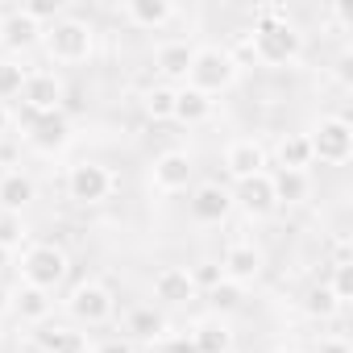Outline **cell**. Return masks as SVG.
<instances>
[{
	"mask_svg": "<svg viewBox=\"0 0 353 353\" xmlns=\"http://www.w3.org/2000/svg\"><path fill=\"white\" fill-rule=\"evenodd\" d=\"M92 353H137V345L129 336H104V341L92 345Z\"/></svg>",
	"mask_w": 353,
	"mask_h": 353,
	"instance_id": "e575fe53",
	"label": "cell"
},
{
	"mask_svg": "<svg viewBox=\"0 0 353 353\" xmlns=\"http://www.w3.org/2000/svg\"><path fill=\"white\" fill-rule=\"evenodd\" d=\"M192 279H196V287H200V291H208V287H216L225 274H221V266H216V262H200V270H192Z\"/></svg>",
	"mask_w": 353,
	"mask_h": 353,
	"instance_id": "836d02e7",
	"label": "cell"
},
{
	"mask_svg": "<svg viewBox=\"0 0 353 353\" xmlns=\"http://www.w3.org/2000/svg\"><path fill=\"white\" fill-rule=\"evenodd\" d=\"M63 100H67V83L59 71L50 67H38L26 75V88H21V108L34 112V117H46V112H63Z\"/></svg>",
	"mask_w": 353,
	"mask_h": 353,
	"instance_id": "30bf717a",
	"label": "cell"
},
{
	"mask_svg": "<svg viewBox=\"0 0 353 353\" xmlns=\"http://www.w3.org/2000/svg\"><path fill=\"white\" fill-rule=\"evenodd\" d=\"M200 299V287L188 266H162L154 274V303L158 307H192Z\"/></svg>",
	"mask_w": 353,
	"mask_h": 353,
	"instance_id": "5bb4252c",
	"label": "cell"
},
{
	"mask_svg": "<svg viewBox=\"0 0 353 353\" xmlns=\"http://www.w3.org/2000/svg\"><path fill=\"white\" fill-rule=\"evenodd\" d=\"M245 46L262 67H295L303 59V50H307V38L299 34V26L287 17L283 5H262L254 13Z\"/></svg>",
	"mask_w": 353,
	"mask_h": 353,
	"instance_id": "6da1fadb",
	"label": "cell"
},
{
	"mask_svg": "<svg viewBox=\"0 0 353 353\" xmlns=\"http://www.w3.org/2000/svg\"><path fill=\"white\" fill-rule=\"evenodd\" d=\"M307 145L320 166H345L353 158V125L345 117H320L307 129Z\"/></svg>",
	"mask_w": 353,
	"mask_h": 353,
	"instance_id": "52a82bcc",
	"label": "cell"
},
{
	"mask_svg": "<svg viewBox=\"0 0 353 353\" xmlns=\"http://www.w3.org/2000/svg\"><path fill=\"white\" fill-rule=\"evenodd\" d=\"M63 312L71 316L75 328H100V324H108V320L117 316V295H112L108 283L83 279V283H75V287L67 291Z\"/></svg>",
	"mask_w": 353,
	"mask_h": 353,
	"instance_id": "5b68a950",
	"label": "cell"
},
{
	"mask_svg": "<svg viewBox=\"0 0 353 353\" xmlns=\"http://www.w3.org/2000/svg\"><path fill=\"white\" fill-rule=\"evenodd\" d=\"M274 353H299V349H287V345H283V349H274Z\"/></svg>",
	"mask_w": 353,
	"mask_h": 353,
	"instance_id": "ab89813d",
	"label": "cell"
},
{
	"mask_svg": "<svg viewBox=\"0 0 353 353\" xmlns=\"http://www.w3.org/2000/svg\"><path fill=\"white\" fill-rule=\"evenodd\" d=\"M0 341H5V328H0Z\"/></svg>",
	"mask_w": 353,
	"mask_h": 353,
	"instance_id": "60d3db41",
	"label": "cell"
},
{
	"mask_svg": "<svg viewBox=\"0 0 353 353\" xmlns=\"http://www.w3.org/2000/svg\"><path fill=\"white\" fill-rule=\"evenodd\" d=\"M341 312V299L328 291V283H316L307 295H303V316L307 320H332Z\"/></svg>",
	"mask_w": 353,
	"mask_h": 353,
	"instance_id": "f546056e",
	"label": "cell"
},
{
	"mask_svg": "<svg viewBox=\"0 0 353 353\" xmlns=\"http://www.w3.org/2000/svg\"><path fill=\"white\" fill-rule=\"evenodd\" d=\"M34 349L38 353H92L88 336L75 324H38L34 328Z\"/></svg>",
	"mask_w": 353,
	"mask_h": 353,
	"instance_id": "d6986e66",
	"label": "cell"
},
{
	"mask_svg": "<svg viewBox=\"0 0 353 353\" xmlns=\"http://www.w3.org/2000/svg\"><path fill=\"white\" fill-rule=\"evenodd\" d=\"M71 137H75V129H71V121H67V112H46V117H34V112H26V125H21V141L30 145V150H38V154H63L67 145H71Z\"/></svg>",
	"mask_w": 353,
	"mask_h": 353,
	"instance_id": "9c48e42d",
	"label": "cell"
},
{
	"mask_svg": "<svg viewBox=\"0 0 353 353\" xmlns=\"http://www.w3.org/2000/svg\"><path fill=\"white\" fill-rule=\"evenodd\" d=\"M13 312L26 320V324H46L50 316H54V295L50 291H42V287H30V283H21V287H13Z\"/></svg>",
	"mask_w": 353,
	"mask_h": 353,
	"instance_id": "7402d4cb",
	"label": "cell"
},
{
	"mask_svg": "<svg viewBox=\"0 0 353 353\" xmlns=\"http://www.w3.org/2000/svg\"><path fill=\"white\" fill-rule=\"evenodd\" d=\"M150 188L158 196H179V192L196 188V158L188 150H162L150 162Z\"/></svg>",
	"mask_w": 353,
	"mask_h": 353,
	"instance_id": "ba28073f",
	"label": "cell"
},
{
	"mask_svg": "<svg viewBox=\"0 0 353 353\" xmlns=\"http://www.w3.org/2000/svg\"><path fill=\"white\" fill-rule=\"evenodd\" d=\"M21 13L46 30L50 21H59V17H63V5H59V0H30V5H21Z\"/></svg>",
	"mask_w": 353,
	"mask_h": 353,
	"instance_id": "d6a6232c",
	"label": "cell"
},
{
	"mask_svg": "<svg viewBox=\"0 0 353 353\" xmlns=\"http://www.w3.org/2000/svg\"><path fill=\"white\" fill-rule=\"evenodd\" d=\"M26 75H30V67H26L21 59H9V54H0V104H9V100H21Z\"/></svg>",
	"mask_w": 353,
	"mask_h": 353,
	"instance_id": "4316f807",
	"label": "cell"
},
{
	"mask_svg": "<svg viewBox=\"0 0 353 353\" xmlns=\"http://www.w3.org/2000/svg\"><path fill=\"white\" fill-rule=\"evenodd\" d=\"M188 208H192L196 225H225L229 212H233V188L221 183V179H204V183L192 188Z\"/></svg>",
	"mask_w": 353,
	"mask_h": 353,
	"instance_id": "8fae6325",
	"label": "cell"
},
{
	"mask_svg": "<svg viewBox=\"0 0 353 353\" xmlns=\"http://www.w3.org/2000/svg\"><path fill=\"white\" fill-rule=\"evenodd\" d=\"M262 170H270V154H266V145L258 137H233L225 145V174L233 183H245Z\"/></svg>",
	"mask_w": 353,
	"mask_h": 353,
	"instance_id": "4fadbf2b",
	"label": "cell"
},
{
	"mask_svg": "<svg viewBox=\"0 0 353 353\" xmlns=\"http://www.w3.org/2000/svg\"><path fill=\"white\" fill-rule=\"evenodd\" d=\"M192 59H196V46L183 42V38H170V42L154 46L158 83H166V88H183V83H188V71H192Z\"/></svg>",
	"mask_w": 353,
	"mask_h": 353,
	"instance_id": "2e32d148",
	"label": "cell"
},
{
	"mask_svg": "<svg viewBox=\"0 0 353 353\" xmlns=\"http://www.w3.org/2000/svg\"><path fill=\"white\" fill-rule=\"evenodd\" d=\"M221 274L229 279V283H237V287H254L258 279H262V270H266V254L254 245V241H229L225 245V254H221Z\"/></svg>",
	"mask_w": 353,
	"mask_h": 353,
	"instance_id": "7c38bea8",
	"label": "cell"
},
{
	"mask_svg": "<svg viewBox=\"0 0 353 353\" xmlns=\"http://www.w3.org/2000/svg\"><path fill=\"white\" fill-rule=\"evenodd\" d=\"M0 46L9 50V59H21L26 50L42 46V26H38V21H30L21 9L0 13Z\"/></svg>",
	"mask_w": 353,
	"mask_h": 353,
	"instance_id": "e0dca14e",
	"label": "cell"
},
{
	"mask_svg": "<svg viewBox=\"0 0 353 353\" xmlns=\"http://www.w3.org/2000/svg\"><path fill=\"white\" fill-rule=\"evenodd\" d=\"M312 353H353V349H349V341H345V336H320Z\"/></svg>",
	"mask_w": 353,
	"mask_h": 353,
	"instance_id": "d590c367",
	"label": "cell"
},
{
	"mask_svg": "<svg viewBox=\"0 0 353 353\" xmlns=\"http://www.w3.org/2000/svg\"><path fill=\"white\" fill-rule=\"evenodd\" d=\"M9 262H13V254H9V250H5V245H0V270H5V266H9Z\"/></svg>",
	"mask_w": 353,
	"mask_h": 353,
	"instance_id": "f35d334b",
	"label": "cell"
},
{
	"mask_svg": "<svg viewBox=\"0 0 353 353\" xmlns=\"http://www.w3.org/2000/svg\"><path fill=\"white\" fill-rule=\"evenodd\" d=\"M204 295H208V303H212V316H221V320L245 303V287H237V283H229V279H221V283L208 287Z\"/></svg>",
	"mask_w": 353,
	"mask_h": 353,
	"instance_id": "f1b7e54d",
	"label": "cell"
},
{
	"mask_svg": "<svg viewBox=\"0 0 353 353\" xmlns=\"http://www.w3.org/2000/svg\"><path fill=\"white\" fill-rule=\"evenodd\" d=\"M212 112H216V100L212 96H204V92H196V88H174V117L170 121H179V125H204V121H212Z\"/></svg>",
	"mask_w": 353,
	"mask_h": 353,
	"instance_id": "cb8c5ba5",
	"label": "cell"
},
{
	"mask_svg": "<svg viewBox=\"0 0 353 353\" xmlns=\"http://www.w3.org/2000/svg\"><path fill=\"white\" fill-rule=\"evenodd\" d=\"M170 328H166V316L154 307V303H141V307H129L125 312V332L121 336H129L133 345L137 341H162Z\"/></svg>",
	"mask_w": 353,
	"mask_h": 353,
	"instance_id": "603a6c76",
	"label": "cell"
},
{
	"mask_svg": "<svg viewBox=\"0 0 353 353\" xmlns=\"http://www.w3.org/2000/svg\"><path fill=\"white\" fill-rule=\"evenodd\" d=\"M17 270H21V283L42 287V291L54 295V291L67 283V274H71V258H67V250L54 245V241H34V245L21 250Z\"/></svg>",
	"mask_w": 353,
	"mask_h": 353,
	"instance_id": "277c9868",
	"label": "cell"
},
{
	"mask_svg": "<svg viewBox=\"0 0 353 353\" xmlns=\"http://www.w3.org/2000/svg\"><path fill=\"white\" fill-rule=\"evenodd\" d=\"M117 192V174L96 162V158H79L67 166V200H75L79 208H96Z\"/></svg>",
	"mask_w": 353,
	"mask_h": 353,
	"instance_id": "8992f818",
	"label": "cell"
},
{
	"mask_svg": "<svg viewBox=\"0 0 353 353\" xmlns=\"http://www.w3.org/2000/svg\"><path fill=\"white\" fill-rule=\"evenodd\" d=\"M9 312H13V287L0 283V316H9Z\"/></svg>",
	"mask_w": 353,
	"mask_h": 353,
	"instance_id": "74e56055",
	"label": "cell"
},
{
	"mask_svg": "<svg viewBox=\"0 0 353 353\" xmlns=\"http://www.w3.org/2000/svg\"><path fill=\"white\" fill-rule=\"evenodd\" d=\"M38 200V183L30 170H5L0 174V212H13V216H26V208Z\"/></svg>",
	"mask_w": 353,
	"mask_h": 353,
	"instance_id": "ffe728a7",
	"label": "cell"
},
{
	"mask_svg": "<svg viewBox=\"0 0 353 353\" xmlns=\"http://www.w3.org/2000/svg\"><path fill=\"white\" fill-rule=\"evenodd\" d=\"M42 50L59 67H79L96 54V30H92V21L63 13L59 21H50L42 30Z\"/></svg>",
	"mask_w": 353,
	"mask_h": 353,
	"instance_id": "7a4b0ae2",
	"label": "cell"
},
{
	"mask_svg": "<svg viewBox=\"0 0 353 353\" xmlns=\"http://www.w3.org/2000/svg\"><path fill=\"white\" fill-rule=\"evenodd\" d=\"M328 291L341 299V307L353 299V262H336L332 266V279H328Z\"/></svg>",
	"mask_w": 353,
	"mask_h": 353,
	"instance_id": "1f68e13d",
	"label": "cell"
},
{
	"mask_svg": "<svg viewBox=\"0 0 353 353\" xmlns=\"http://www.w3.org/2000/svg\"><path fill=\"white\" fill-rule=\"evenodd\" d=\"M316 158H312V145H307V133H283L279 145H274V170H312Z\"/></svg>",
	"mask_w": 353,
	"mask_h": 353,
	"instance_id": "d4e9b609",
	"label": "cell"
},
{
	"mask_svg": "<svg viewBox=\"0 0 353 353\" xmlns=\"http://www.w3.org/2000/svg\"><path fill=\"white\" fill-rule=\"evenodd\" d=\"M117 13L133 30H166L174 17H179V9H174L170 0H125V5H117Z\"/></svg>",
	"mask_w": 353,
	"mask_h": 353,
	"instance_id": "ac0fdd59",
	"label": "cell"
},
{
	"mask_svg": "<svg viewBox=\"0 0 353 353\" xmlns=\"http://www.w3.org/2000/svg\"><path fill=\"white\" fill-rule=\"evenodd\" d=\"M192 349L196 353H233V328L221 316H200L192 324Z\"/></svg>",
	"mask_w": 353,
	"mask_h": 353,
	"instance_id": "44dd1931",
	"label": "cell"
},
{
	"mask_svg": "<svg viewBox=\"0 0 353 353\" xmlns=\"http://www.w3.org/2000/svg\"><path fill=\"white\" fill-rule=\"evenodd\" d=\"M141 112H145L150 121H170V117H174V88H166V83L145 88V92H141Z\"/></svg>",
	"mask_w": 353,
	"mask_h": 353,
	"instance_id": "83f0119b",
	"label": "cell"
},
{
	"mask_svg": "<svg viewBox=\"0 0 353 353\" xmlns=\"http://www.w3.org/2000/svg\"><path fill=\"white\" fill-rule=\"evenodd\" d=\"M26 237H30V229H26V216L0 212V245H5V250L13 254V250H21V245H26Z\"/></svg>",
	"mask_w": 353,
	"mask_h": 353,
	"instance_id": "4dcf8cb0",
	"label": "cell"
},
{
	"mask_svg": "<svg viewBox=\"0 0 353 353\" xmlns=\"http://www.w3.org/2000/svg\"><path fill=\"white\" fill-rule=\"evenodd\" d=\"M270 183H274L279 208H295L312 196V174H303V170H270Z\"/></svg>",
	"mask_w": 353,
	"mask_h": 353,
	"instance_id": "484cf974",
	"label": "cell"
},
{
	"mask_svg": "<svg viewBox=\"0 0 353 353\" xmlns=\"http://www.w3.org/2000/svg\"><path fill=\"white\" fill-rule=\"evenodd\" d=\"M233 208H241L250 221H266V216H274V212H279L270 170L254 174V179H245V183H233Z\"/></svg>",
	"mask_w": 353,
	"mask_h": 353,
	"instance_id": "9a60e30c",
	"label": "cell"
},
{
	"mask_svg": "<svg viewBox=\"0 0 353 353\" xmlns=\"http://www.w3.org/2000/svg\"><path fill=\"white\" fill-rule=\"evenodd\" d=\"M9 133H13V108L0 104V137H9Z\"/></svg>",
	"mask_w": 353,
	"mask_h": 353,
	"instance_id": "8d00e7d4",
	"label": "cell"
},
{
	"mask_svg": "<svg viewBox=\"0 0 353 353\" xmlns=\"http://www.w3.org/2000/svg\"><path fill=\"white\" fill-rule=\"evenodd\" d=\"M237 79H241V63L233 59V50H225V46H196L192 71H188V88H196V92L216 100Z\"/></svg>",
	"mask_w": 353,
	"mask_h": 353,
	"instance_id": "3957f363",
	"label": "cell"
}]
</instances>
